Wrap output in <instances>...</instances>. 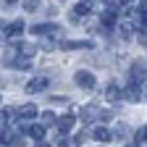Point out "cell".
I'll return each instance as SVG.
<instances>
[{
  "label": "cell",
  "mask_w": 147,
  "mask_h": 147,
  "mask_svg": "<svg viewBox=\"0 0 147 147\" xmlns=\"http://www.w3.org/2000/svg\"><path fill=\"white\" fill-rule=\"evenodd\" d=\"M92 8H95V0H82V3L74 8V13H71V21H82V16H87Z\"/></svg>",
  "instance_id": "cell-2"
},
{
  "label": "cell",
  "mask_w": 147,
  "mask_h": 147,
  "mask_svg": "<svg viewBox=\"0 0 147 147\" xmlns=\"http://www.w3.org/2000/svg\"><path fill=\"white\" fill-rule=\"evenodd\" d=\"M131 76H134V82H142V76H144V68H142V66H134V68H131Z\"/></svg>",
  "instance_id": "cell-17"
},
{
  "label": "cell",
  "mask_w": 147,
  "mask_h": 147,
  "mask_svg": "<svg viewBox=\"0 0 147 147\" xmlns=\"http://www.w3.org/2000/svg\"><path fill=\"white\" fill-rule=\"evenodd\" d=\"M53 102H55V105H66V102H68V97H63V95H58V97H53Z\"/></svg>",
  "instance_id": "cell-20"
},
{
  "label": "cell",
  "mask_w": 147,
  "mask_h": 147,
  "mask_svg": "<svg viewBox=\"0 0 147 147\" xmlns=\"http://www.w3.org/2000/svg\"><path fill=\"white\" fill-rule=\"evenodd\" d=\"M139 5H142V11H147V0H139Z\"/></svg>",
  "instance_id": "cell-22"
},
{
  "label": "cell",
  "mask_w": 147,
  "mask_h": 147,
  "mask_svg": "<svg viewBox=\"0 0 147 147\" xmlns=\"http://www.w3.org/2000/svg\"><path fill=\"white\" fill-rule=\"evenodd\" d=\"M0 100H3V97H0Z\"/></svg>",
  "instance_id": "cell-25"
},
{
  "label": "cell",
  "mask_w": 147,
  "mask_h": 147,
  "mask_svg": "<svg viewBox=\"0 0 147 147\" xmlns=\"http://www.w3.org/2000/svg\"><path fill=\"white\" fill-rule=\"evenodd\" d=\"M26 134H29L32 139H37V142H42V139H45V123H32Z\"/></svg>",
  "instance_id": "cell-5"
},
{
  "label": "cell",
  "mask_w": 147,
  "mask_h": 147,
  "mask_svg": "<svg viewBox=\"0 0 147 147\" xmlns=\"http://www.w3.org/2000/svg\"><path fill=\"white\" fill-rule=\"evenodd\" d=\"M50 32L61 34V26H55V24H42V26H34V29H32V34H50Z\"/></svg>",
  "instance_id": "cell-6"
},
{
  "label": "cell",
  "mask_w": 147,
  "mask_h": 147,
  "mask_svg": "<svg viewBox=\"0 0 147 147\" xmlns=\"http://www.w3.org/2000/svg\"><path fill=\"white\" fill-rule=\"evenodd\" d=\"M55 47V42H50V40H42V50H53Z\"/></svg>",
  "instance_id": "cell-21"
},
{
  "label": "cell",
  "mask_w": 147,
  "mask_h": 147,
  "mask_svg": "<svg viewBox=\"0 0 147 147\" xmlns=\"http://www.w3.org/2000/svg\"><path fill=\"white\" fill-rule=\"evenodd\" d=\"M108 100H110V102H118V100H123V92H121L116 84H110V87H108Z\"/></svg>",
  "instance_id": "cell-11"
},
{
  "label": "cell",
  "mask_w": 147,
  "mask_h": 147,
  "mask_svg": "<svg viewBox=\"0 0 147 147\" xmlns=\"http://www.w3.org/2000/svg\"><path fill=\"white\" fill-rule=\"evenodd\" d=\"M18 53H21V55H29V58H32V55L37 53V47H34V45H26V42H21V45H18Z\"/></svg>",
  "instance_id": "cell-15"
},
{
  "label": "cell",
  "mask_w": 147,
  "mask_h": 147,
  "mask_svg": "<svg viewBox=\"0 0 147 147\" xmlns=\"http://www.w3.org/2000/svg\"><path fill=\"white\" fill-rule=\"evenodd\" d=\"M139 142H147V126L137 131V144H139Z\"/></svg>",
  "instance_id": "cell-19"
},
{
  "label": "cell",
  "mask_w": 147,
  "mask_h": 147,
  "mask_svg": "<svg viewBox=\"0 0 147 147\" xmlns=\"http://www.w3.org/2000/svg\"><path fill=\"white\" fill-rule=\"evenodd\" d=\"M5 3H8V5H13V3H18V0H5Z\"/></svg>",
  "instance_id": "cell-24"
},
{
  "label": "cell",
  "mask_w": 147,
  "mask_h": 147,
  "mask_svg": "<svg viewBox=\"0 0 147 147\" xmlns=\"http://www.w3.org/2000/svg\"><path fill=\"white\" fill-rule=\"evenodd\" d=\"M61 47L63 50H79V47H89V42H71V40H66Z\"/></svg>",
  "instance_id": "cell-14"
},
{
  "label": "cell",
  "mask_w": 147,
  "mask_h": 147,
  "mask_svg": "<svg viewBox=\"0 0 147 147\" xmlns=\"http://www.w3.org/2000/svg\"><path fill=\"white\" fill-rule=\"evenodd\" d=\"M47 84H50L47 76H37V79H32V82L26 84V92H29V95H34V92H42V89H47Z\"/></svg>",
  "instance_id": "cell-3"
},
{
  "label": "cell",
  "mask_w": 147,
  "mask_h": 147,
  "mask_svg": "<svg viewBox=\"0 0 147 147\" xmlns=\"http://www.w3.org/2000/svg\"><path fill=\"white\" fill-rule=\"evenodd\" d=\"M55 121H58V118H55V113H50V110H45V113H42V123H45V126H55Z\"/></svg>",
  "instance_id": "cell-16"
},
{
  "label": "cell",
  "mask_w": 147,
  "mask_h": 147,
  "mask_svg": "<svg viewBox=\"0 0 147 147\" xmlns=\"http://www.w3.org/2000/svg\"><path fill=\"white\" fill-rule=\"evenodd\" d=\"M74 82H76L82 89H95V74H89V71H76V74H74Z\"/></svg>",
  "instance_id": "cell-1"
},
{
  "label": "cell",
  "mask_w": 147,
  "mask_h": 147,
  "mask_svg": "<svg viewBox=\"0 0 147 147\" xmlns=\"http://www.w3.org/2000/svg\"><path fill=\"white\" fill-rule=\"evenodd\" d=\"M100 21H102L105 26H113V24H116V16H113V8H110V11H105V13L100 16Z\"/></svg>",
  "instance_id": "cell-13"
},
{
  "label": "cell",
  "mask_w": 147,
  "mask_h": 147,
  "mask_svg": "<svg viewBox=\"0 0 147 147\" xmlns=\"http://www.w3.org/2000/svg\"><path fill=\"white\" fill-rule=\"evenodd\" d=\"M121 3H123V5H131V3H134V0H121Z\"/></svg>",
  "instance_id": "cell-23"
},
{
  "label": "cell",
  "mask_w": 147,
  "mask_h": 147,
  "mask_svg": "<svg viewBox=\"0 0 147 147\" xmlns=\"http://www.w3.org/2000/svg\"><path fill=\"white\" fill-rule=\"evenodd\" d=\"M0 118H3V116H0Z\"/></svg>",
  "instance_id": "cell-26"
},
{
  "label": "cell",
  "mask_w": 147,
  "mask_h": 147,
  "mask_svg": "<svg viewBox=\"0 0 147 147\" xmlns=\"http://www.w3.org/2000/svg\"><path fill=\"white\" fill-rule=\"evenodd\" d=\"M92 137H95L97 142H110V131H108V129H102V126L92 129Z\"/></svg>",
  "instance_id": "cell-9"
},
{
  "label": "cell",
  "mask_w": 147,
  "mask_h": 147,
  "mask_svg": "<svg viewBox=\"0 0 147 147\" xmlns=\"http://www.w3.org/2000/svg\"><path fill=\"white\" fill-rule=\"evenodd\" d=\"M34 116H37V108H34L32 102H29V105H21V108H18V118H26V121H29V118H34Z\"/></svg>",
  "instance_id": "cell-8"
},
{
  "label": "cell",
  "mask_w": 147,
  "mask_h": 147,
  "mask_svg": "<svg viewBox=\"0 0 147 147\" xmlns=\"http://www.w3.org/2000/svg\"><path fill=\"white\" fill-rule=\"evenodd\" d=\"M123 100H129V102H139V87H137V82H131V84L123 89Z\"/></svg>",
  "instance_id": "cell-4"
},
{
  "label": "cell",
  "mask_w": 147,
  "mask_h": 147,
  "mask_svg": "<svg viewBox=\"0 0 147 147\" xmlns=\"http://www.w3.org/2000/svg\"><path fill=\"white\" fill-rule=\"evenodd\" d=\"M118 32H121L123 37H129V34H134V24H131V21H121V24H118Z\"/></svg>",
  "instance_id": "cell-12"
},
{
  "label": "cell",
  "mask_w": 147,
  "mask_h": 147,
  "mask_svg": "<svg viewBox=\"0 0 147 147\" xmlns=\"http://www.w3.org/2000/svg\"><path fill=\"white\" fill-rule=\"evenodd\" d=\"M55 126H58L63 134L71 131V129H74V116H63V118H58V121H55Z\"/></svg>",
  "instance_id": "cell-7"
},
{
  "label": "cell",
  "mask_w": 147,
  "mask_h": 147,
  "mask_svg": "<svg viewBox=\"0 0 147 147\" xmlns=\"http://www.w3.org/2000/svg\"><path fill=\"white\" fill-rule=\"evenodd\" d=\"M21 32H24V21H13V24L5 29V37H18Z\"/></svg>",
  "instance_id": "cell-10"
},
{
  "label": "cell",
  "mask_w": 147,
  "mask_h": 147,
  "mask_svg": "<svg viewBox=\"0 0 147 147\" xmlns=\"http://www.w3.org/2000/svg\"><path fill=\"white\" fill-rule=\"evenodd\" d=\"M24 8L26 11H37L40 8V0H24Z\"/></svg>",
  "instance_id": "cell-18"
}]
</instances>
